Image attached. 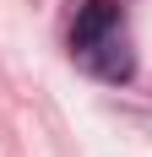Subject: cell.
Listing matches in <instances>:
<instances>
[{
    "label": "cell",
    "instance_id": "7a4b0ae2",
    "mask_svg": "<svg viewBox=\"0 0 152 157\" xmlns=\"http://www.w3.org/2000/svg\"><path fill=\"white\" fill-rule=\"evenodd\" d=\"M114 27H125V16H120V0H87V6L76 11V22H71V54H82L87 44L109 38Z\"/></svg>",
    "mask_w": 152,
    "mask_h": 157
},
{
    "label": "cell",
    "instance_id": "6da1fadb",
    "mask_svg": "<svg viewBox=\"0 0 152 157\" xmlns=\"http://www.w3.org/2000/svg\"><path fill=\"white\" fill-rule=\"evenodd\" d=\"M76 60H82V71H87V76L109 81V87H125V81L136 76V54H130V44H125V27H114L109 38L87 44Z\"/></svg>",
    "mask_w": 152,
    "mask_h": 157
}]
</instances>
